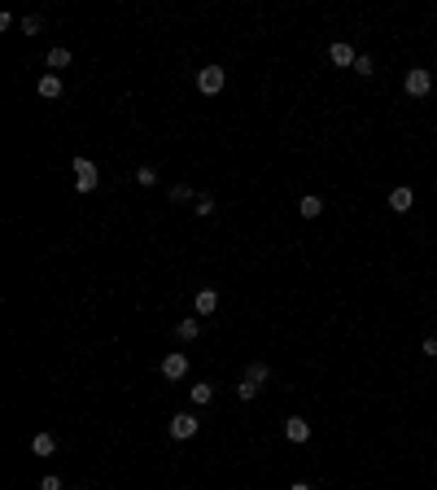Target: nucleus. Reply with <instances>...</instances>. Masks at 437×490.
Masks as SVG:
<instances>
[{
	"label": "nucleus",
	"mask_w": 437,
	"mask_h": 490,
	"mask_svg": "<svg viewBox=\"0 0 437 490\" xmlns=\"http://www.w3.org/2000/svg\"><path fill=\"white\" fill-rule=\"evenodd\" d=\"M354 74H363V79H368V74H376V62H372L368 53H358V62H354Z\"/></svg>",
	"instance_id": "nucleus-20"
},
{
	"label": "nucleus",
	"mask_w": 437,
	"mask_h": 490,
	"mask_svg": "<svg viewBox=\"0 0 437 490\" xmlns=\"http://www.w3.org/2000/svg\"><path fill=\"white\" fill-rule=\"evenodd\" d=\"M259 390H263V385H254V381H241V385H237V399H241V403H249V399H259Z\"/></svg>",
	"instance_id": "nucleus-19"
},
{
	"label": "nucleus",
	"mask_w": 437,
	"mask_h": 490,
	"mask_svg": "<svg viewBox=\"0 0 437 490\" xmlns=\"http://www.w3.org/2000/svg\"><path fill=\"white\" fill-rule=\"evenodd\" d=\"M162 377H166V381H184V377H188V355H184V350H171V355L162 359Z\"/></svg>",
	"instance_id": "nucleus-5"
},
{
	"label": "nucleus",
	"mask_w": 437,
	"mask_h": 490,
	"mask_svg": "<svg viewBox=\"0 0 437 490\" xmlns=\"http://www.w3.org/2000/svg\"><path fill=\"white\" fill-rule=\"evenodd\" d=\"M420 355H424V359H437V338H424V342H420Z\"/></svg>",
	"instance_id": "nucleus-23"
},
{
	"label": "nucleus",
	"mask_w": 437,
	"mask_h": 490,
	"mask_svg": "<svg viewBox=\"0 0 437 490\" xmlns=\"http://www.w3.org/2000/svg\"><path fill=\"white\" fill-rule=\"evenodd\" d=\"M40 490H62V477H53V473H48V477L40 481Z\"/></svg>",
	"instance_id": "nucleus-24"
},
{
	"label": "nucleus",
	"mask_w": 437,
	"mask_h": 490,
	"mask_svg": "<svg viewBox=\"0 0 437 490\" xmlns=\"http://www.w3.org/2000/svg\"><path fill=\"white\" fill-rule=\"evenodd\" d=\"M289 490H315V486H306V481H293V486H289Z\"/></svg>",
	"instance_id": "nucleus-25"
},
{
	"label": "nucleus",
	"mask_w": 437,
	"mask_h": 490,
	"mask_svg": "<svg viewBox=\"0 0 437 490\" xmlns=\"http://www.w3.org/2000/svg\"><path fill=\"white\" fill-rule=\"evenodd\" d=\"M197 429H201V421L193 416V411H175V416H171V438H175V442H188Z\"/></svg>",
	"instance_id": "nucleus-4"
},
{
	"label": "nucleus",
	"mask_w": 437,
	"mask_h": 490,
	"mask_svg": "<svg viewBox=\"0 0 437 490\" xmlns=\"http://www.w3.org/2000/svg\"><path fill=\"white\" fill-rule=\"evenodd\" d=\"M223 84H227V70H223V66H205V70H197V88H201L205 96H219Z\"/></svg>",
	"instance_id": "nucleus-3"
},
{
	"label": "nucleus",
	"mask_w": 437,
	"mask_h": 490,
	"mask_svg": "<svg viewBox=\"0 0 437 490\" xmlns=\"http://www.w3.org/2000/svg\"><path fill=\"white\" fill-rule=\"evenodd\" d=\"M40 96H48V101L62 96V74H44V79H40Z\"/></svg>",
	"instance_id": "nucleus-14"
},
{
	"label": "nucleus",
	"mask_w": 437,
	"mask_h": 490,
	"mask_svg": "<svg viewBox=\"0 0 437 490\" xmlns=\"http://www.w3.org/2000/svg\"><path fill=\"white\" fill-rule=\"evenodd\" d=\"M402 92H407V96H416V101H424V96L433 92V70L411 66V70L402 74Z\"/></svg>",
	"instance_id": "nucleus-1"
},
{
	"label": "nucleus",
	"mask_w": 437,
	"mask_h": 490,
	"mask_svg": "<svg viewBox=\"0 0 437 490\" xmlns=\"http://www.w3.org/2000/svg\"><path fill=\"white\" fill-rule=\"evenodd\" d=\"M101 175H96V162L92 158H74V189L79 193H96Z\"/></svg>",
	"instance_id": "nucleus-2"
},
{
	"label": "nucleus",
	"mask_w": 437,
	"mask_h": 490,
	"mask_svg": "<svg viewBox=\"0 0 437 490\" xmlns=\"http://www.w3.org/2000/svg\"><path fill=\"white\" fill-rule=\"evenodd\" d=\"M158 179H162V175H158V167H140V171H136V184H140V189H153Z\"/></svg>",
	"instance_id": "nucleus-18"
},
{
	"label": "nucleus",
	"mask_w": 437,
	"mask_h": 490,
	"mask_svg": "<svg viewBox=\"0 0 437 490\" xmlns=\"http://www.w3.org/2000/svg\"><path fill=\"white\" fill-rule=\"evenodd\" d=\"M285 438L293 447H306V442H311V421H306V416H289L285 421Z\"/></svg>",
	"instance_id": "nucleus-6"
},
{
	"label": "nucleus",
	"mask_w": 437,
	"mask_h": 490,
	"mask_svg": "<svg viewBox=\"0 0 437 490\" xmlns=\"http://www.w3.org/2000/svg\"><path fill=\"white\" fill-rule=\"evenodd\" d=\"M197 333H201V324H197L193 316H188V320H179V324H175V338H179V342H193V338H197Z\"/></svg>",
	"instance_id": "nucleus-15"
},
{
	"label": "nucleus",
	"mask_w": 437,
	"mask_h": 490,
	"mask_svg": "<svg viewBox=\"0 0 437 490\" xmlns=\"http://www.w3.org/2000/svg\"><path fill=\"white\" fill-rule=\"evenodd\" d=\"M193 215H201V219H210V215H215V197H210V193H201V197L193 201Z\"/></svg>",
	"instance_id": "nucleus-17"
},
{
	"label": "nucleus",
	"mask_w": 437,
	"mask_h": 490,
	"mask_svg": "<svg viewBox=\"0 0 437 490\" xmlns=\"http://www.w3.org/2000/svg\"><path fill=\"white\" fill-rule=\"evenodd\" d=\"M66 66H70V48H48V70L57 74V70H66Z\"/></svg>",
	"instance_id": "nucleus-13"
},
{
	"label": "nucleus",
	"mask_w": 437,
	"mask_h": 490,
	"mask_svg": "<svg viewBox=\"0 0 437 490\" xmlns=\"http://www.w3.org/2000/svg\"><path fill=\"white\" fill-rule=\"evenodd\" d=\"M245 381H254V385H267V381H271V368L263 364V359H254V364L245 368Z\"/></svg>",
	"instance_id": "nucleus-11"
},
{
	"label": "nucleus",
	"mask_w": 437,
	"mask_h": 490,
	"mask_svg": "<svg viewBox=\"0 0 437 490\" xmlns=\"http://www.w3.org/2000/svg\"><path fill=\"white\" fill-rule=\"evenodd\" d=\"M18 27H22V35H35V31L44 27V22H40L35 13H27V18H22V22H18Z\"/></svg>",
	"instance_id": "nucleus-21"
},
{
	"label": "nucleus",
	"mask_w": 437,
	"mask_h": 490,
	"mask_svg": "<svg viewBox=\"0 0 437 490\" xmlns=\"http://www.w3.org/2000/svg\"><path fill=\"white\" fill-rule=\"evenodd\" d=\"M31 451H35V455H53V451H57V438H53V433H35Z\"/></svg>",
	"instance_id": "nucleus-16"
},
{
	"label": "nucleus",
	"mask_w": 437,
	"mask_h": 490,
	"mask_svg": "<svg viewBox=\"0 0 437 490\" xmlns=\"http://www.w3.org/2000/svg\"><path fill=\"white\" fill-rule=\"evenodd\" d=\"M171 201H197V197H193L188 184H175V189H171Z\"/></svg>",
	"instance_id": "nucleus-22"
},
{
	"label": "nucleus",
	"mask_w": 437,
	"mask_h": 490,
	"mask_svg": "<svg viewBox=\"0 0 437 490\" xmlns=\"http://www.w3.org/2000/svg\"><path fill=\"white\" fill-rule=\"evenodd\" d=\"M193 311H197V316H215V311H219V294H215V289H197Z\"/></svg>",
	"instance_id": "nucleus-9"
},
{
	"label": "nucleus",
	"mask_w": 437,
	"mask_h": 490,
	"mask_svg": "<svg viewBox=\"0 0 437 490\" xmlns=\"http://www.w3.org/2000/svg\"><path fill=\"white\" fill-rule=\"evenodd\" d=\"M297 215H302V219H319V215H324V197L306 193V197L297 201Z\"/></svg>",
	"instance_id": "nucleus-10"
},
{
	"label": "nucleus",
	"mask_w": 437,
	"mask_h": 490,
	"mask_svg": "<svg viewBox=\"0 0 437 490\" xmlns=\"http://www.w3.org/2000/svg\"><path fill=\"white\" fill-rule=\"evenodd\" d=\"M411 206H416V189H411V184L390 189V211H394V215H407Z\"/></svg>",
	"instance_id": "nucleus-7"
},
{
	"label": "nucleus",
	"mask_w": 437,
	"mask_h": 490,
	"mask_svg": "<svg viewBox=\"0 0 437 490\" xmlns=\"http://www.w3.org/2000/svg\"><path fill=\"white\" fill-rule=\"evenodd\" d=\"M328 62H332V66H341V70H346V66L354 70V62H358V53H354V48H350L346 40H337V44H328Z\"/></svg>",
	"instance_id": "nucleus-8"
},
{
	"label": "nucleus",
	"mask_w": 437,
	"mask_h": 490,
	"mask_svg": "<svg viewBox=\"0 0 437 490\" xmlns=\"http://www.w3.org/2000/svg\"><path fill=\"white\" fill-rule=\"evenodd\" d=\"M188 399H193L197 407H205V403H210V399H215V385H210V381H197V385H193V390H188Z\"/></svg>",
	"instance_id": "nucleus-12"
}]
</instances>
